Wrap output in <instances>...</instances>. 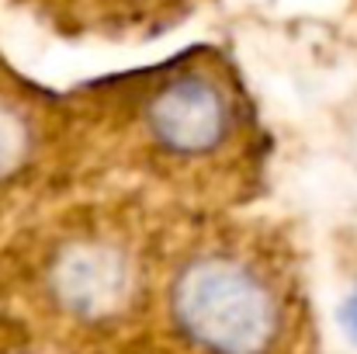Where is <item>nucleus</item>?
Wrapping results in <instances>:
<instances>
[{
    "label": "nucleus",
    "mask_w": 357,
    "mask_h": 354,
    "mask_svg": "<svg viewBox=\"0 0 357 354\" xmlns=\"http://www.w3.org/2000/svg\"><path fill=\"white\" fill-rule=\"evenodd\" d=\"M128 105H135L156 160L170 163H208L226 156L246 125L236 80L205 52L132 77Z\"/></svg>",
    "instance_id": "obj_2"
},
{
    "label": "nucleus",
    "mask_w": 357,
    "mask_h": 354,
    "mask_svg": "<svg viewBox=\"0 0 357 354\" xmlns=\"http://www.w3.org/2000/svg\"><path fill=\"white\" fill-rule=\"evenodd\" d=\"M153 354H298L295 292L260 246H184L156 278Z\"/></svg>",
    "instance_id": "obj_1"
},
{
    "label": "nucleus",
    "mask_w": 357,
    "mask_h": 354,
    "mask_svg": "<svg viewBox=\"0 0 357 354\" xmlns=\"http://www.w3.org/2000/svg\"><path fill=\"white\" fill-rule=\"evenodd\" d=\"M35 142H38L35 108L0 91V184L17 177V170L31 163Z\"/></svg>",
    "instance_id": "obj_3"
},
{
    "label": "nucleus",
    "mask_w": 357,
    "mask_h": 354,
    "mask_svg": "<svg viewBox=\"0 0 357 354\" xmlns=\"http://www.w3.org/2000/svg\"><path fill=\"white\" fill-rule=\"evenodd\" d=\"M344 323H347V330L357 337V292H354V299L347 302V309H344Z\"/></svg>",
    "instance_id": "obj_4"
}]
</instances>
